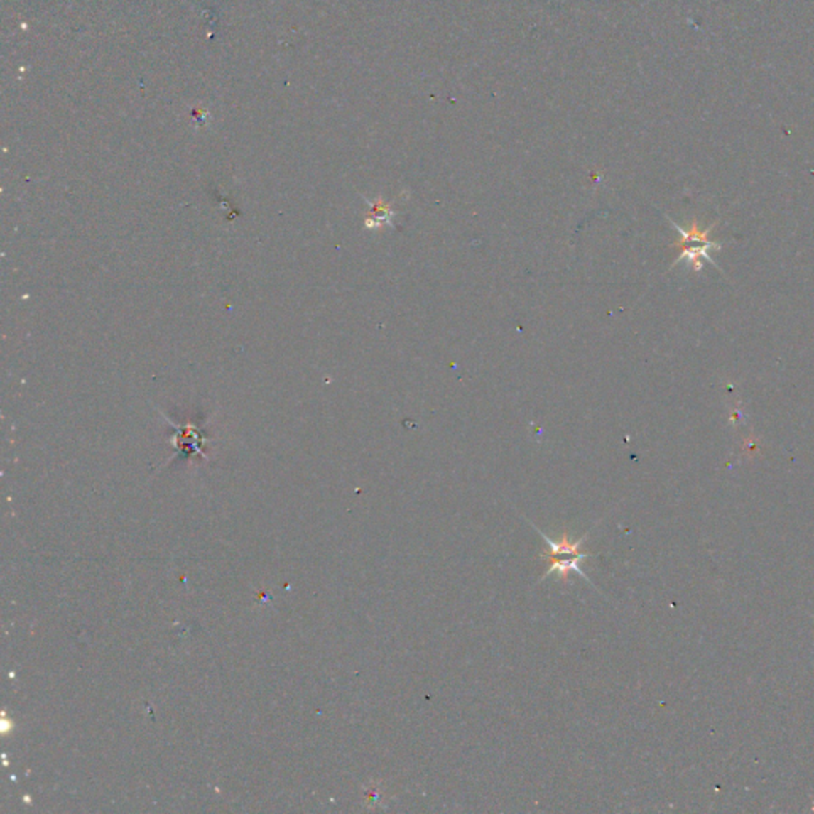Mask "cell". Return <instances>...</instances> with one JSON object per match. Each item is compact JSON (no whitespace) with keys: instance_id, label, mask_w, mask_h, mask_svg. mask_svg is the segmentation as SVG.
Instances as JSON below:
<instances>
[{"instance_id":"cell-1","label":"cell","mask_w":814,"mask_h":814,"mask_svg":"<svg viewBox=\"0 0 814 814\" xmlns=\"http://www.w3.org/2000/svg\"><path fill=\"white\" fill-rule=\"evenodd\" d=\"M589 557H593V553L580 552V553H577V555H558V557L547 558V562H549V570H547V572L541 579H546L547 576H550V575H558L562 579L568 580L570 572H576V575L582 576L584 579H587L590 582V579L587 577L582 568H580V565H582L585 562V558H589Z\"/></svg>"},{"instance_id":"cell-2","label":"cell","mask_w":814,"mask_h":814,"mask_svg":"<svg viewBox=\"0 0 814 814\" xmlns=\"http://www.w3.org/2000/svg\"><path fill=\"white\" fill-rule=\"evenodd\" d=\"M711 250L719 251V250H720V244H717V242H710V244H700V245H695V246H690V245H689V246H684V249H680V255H679V258H678V261H675V264L687 261V263H689V264L692 266L693 272L703 271L702 259H706V261H708L710 264L716 266V263L712 261V258H711V255H710ZM675 264H673V266H675Z\"/></svg>"},{"instance_id":"cell-3","label":"cell","mask_w":814,"mask_h":814,"mask_svg":"<svg viewBox=\"0 0 814 814\" xmlns=\"http://www.w3.org/2000/svg\"><path fill=\"white\" fill-rule=\"evenodd\" d=\"M670 222H671V219H670ZM671 226H673V228H675V229H678V232L680 234V240H679V242H676L675 245H676V246H685V245H690V244H710V242H711V240H710V234H711V231H712L714 228H716L717 223L710 224L706 229H700L697 219H693L689 231L683 229V228H680V226H678L675 222H671Z\"/></svg>"}]
</instances>
